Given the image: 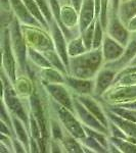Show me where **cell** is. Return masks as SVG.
Wrapping results in <instances>:
<instances>
[{"mask_svg": "<svg viewBox=\"0 0 136 153\" xmlns=\"http://www.w3.org/2000/svg\"><path fill=\"white\" fill-rule=\"evenodd\" d=\"M0 5H1L2 9H5V10H11L10 0H1Z\"/></svg>", "mask_w": 136, "mask_h": 153, "instance_id": "obj_41", "label": "cell"}, {"mask_svg": "<svg viewBox=\"0 0 136 153\" xmlns=\"http://www.w3.org/2000/svg\"><path fill=\"white\" fill-rule=\"evenodd\" d=\"M72 94H73V93H72ZM73 97H74V110H75V113L77 114L79 120L82 122V124L84 126H87V127H90V128H92V129L97 130V131H99V132H102V133H105V134H108L110 136V131H108V128H105V126L101 124L99 120L78 100V98L74 94H73Z\"/></svg>", "mask_w": 136, "mask_h": 153, "instance_id": "obj_10", "label": "cell"}, {"mask_svg": "<svg viewBox=\"0 0 136 153\" xmlns=\"http://www.w3.org/2000/svg\"><path fill=\"white\" fill-rule=\"evenodd\" d=\"M118 14L120 16L121 21L125 25H127L133 16H136V0H125L121 1L119 6Z\"/></svg>", "mask_w": 136, "mask_h": 153, "instance_id": "obj_22", "label": "cell"}, {"mask_svg": "<svg viewBox=\"0 0 136 153\" xmlns=\"http://www.w3.org/2000/svg\"><path fill=\"white\" fill-rule=\"evenodd\" d=\"M28 60L31 65H33L34 66L38 68H50L51 63L49 62V60L47 59L43 52L36 50V49L29 47L28 46Z\"/></svg>", "mask_w": 136, "mask_h": 153, "instance_id": "obj_23", "label": "cell"}, {"mask_svg": "<svg viewBox=\"0 0 136 153\" xmlns=\"http://www.w3.org/2000/svg\"><path fill=\"white\" fill-rule=\"evenodd\" d=\"M50 27V34L52 37V40L54 43V48H55L56 52L59 54V56L64 60L65 65L67 66L70 74V56L68 54V40H67L65 34H64L63 30L58 26V24L55 21L49 25Z\"/></svg>", "mask_w": 136, "mask_h": 153, "instance_id": "obj_9", "label": "cell"}, {"mask_svg": "<svg viewBox=\"0 0 136 153\" xmlns=\"http://www.w3.org/2000/svg\"><path fill=\"white\" fill-rule=\"evenodd\" d=\"M86 51L88 50L80 35L68 42V54L70 57L81 55V54L85 53Z\"/></svg>", "mask_w": 136, "mask_h": 153, "instance_id": "obj_27", "label": "cell"}, {"mask_svg": "<svg viewBox=\"0 0 136 153\" xmlns=\"http://www.w3.org/2000/svg\"><path fill=\"white\" fill-rule=\"evenodd\" d=\"M95 0H83L82 6L79 11V31L82 33L96 21Z\"/></svg>", "mask_w": 136, "mask_h": 153, "instance_id": "obj_17", "label": "cell"}, {"mask_svg": "<svg viewBox=\"0 0 136 153\" xmlns=\"http://www.w3.org/2000/svg\"><path fill=\"white\" fill-rule=\"evenodd\" d=\"M102 104L119 105L136 100V85L112 86L98 99Z\"/></svg>", "mask_w": 136, "mask_h": 153, "instance_id": "obj_6", "label": "cell"}, {"mask_svg": "<svg viewBox=\"0 0 136 153\" xmlns=\"http://www.w3.org/2000/svg\"><path fill=\"white\" fill-rule=\"evenodd\" d=\"M126 26H127L128 30H129L131 33H134V32H136V16H133V18L128 22Z\"/></svg>", "mask_w": 136, "mask_h": 153, "instance_id": "obj_38", "label": "cell"}, {"mask_svg": "<svg viewBox=\"0 0 136 153\" xmlns=\"http://www.w3.org/2000/svg\"><path fill=\"white\" fill-rule=\"evenodd\" d=\"M13 86L16 93L23 99H25V98L29 99V97L33 94V92L36 89L35 80H33L28 75H19L18 79H16V82L14 83Z\"/></svg>", "mask_w": 136, "mask_h": 153, "instance_id": "obj_20", "label": "cell"}, {"mask_svg": "<svg viewBox=\"0 0 136 153\" xmlns=\"http://www.w3.org/2000/svg\"><path fill=\"white\" fill-rule=\"evenodd\" d=\"M0 133L1 134H5L10 137H14V132L10 127H8L4 122H0Z\"/></svg>", "mask_w": 136, "mask_h": 153, "instance_id": "obj_36", "label": "cell"}, {"mask_svg": "<svg viewBox=\"0 0 136 153\" xmlns=\"http://www.w3.org/2000/svg\"><path fill=\"white\" fill-rule=\"evenodd\" d=\"M122 0H111V6H110V10L118 12L119 10V6L121 4Z\"/></svg>", "mask_w": 136, "mask_h": 153, "instance_id": "obj_39", "label": "cell"}, {"mask_svg": "<svg viewBox=\"0 0 136 153\" xmlns=\"http://www.w3.org/2000/svg\"><path fill=\"white\" fill-rule=\"evenodd\" d=\"M82 3H83V0H70V4L78 12L80 11V8H81V6H82Z\"/></svg>", "mask_w": 136, "mask_h": 153, "instance_id": "obj_40", "label": "cell"}, {"mask_svg": "<svg viewBox=\"0 0 136 153\" xmlns=\"http://www.w3.org/2000/svg\"><path fill=\"white\" fill-rule=\"evenodd\" d=\"M108 141L113 143L116 147L120 150V152L124 153H136V144L133 142H130L128 140L121 139V138L108 136Z\"/></svg>", "mask_w": 136, "mask_h": 153, "instance_id": "obj_30", "label": "cell"}, {"mask_svg": "<svg viewBox=\"0 0 136 153\" xmlns=\"http://www.w3.org/2000/svg\"><path fill=\"white\" fill-rule=\"evenodd\" d=\"M136 65V56L134 57V59H133V60L130 62V65Z\"/></svg>", "mask_w": 136, "mask_h": 153, "instance_id": "obj_44", "label": "cell"}, {"mask_svg": "<svg viewBox=\"0 0 136 153\" xmlns=\"http://www.w3.org/2000/svg\"><path fill=\"white\" fill-rule=\"evenodd\" d=\"M116 76H117V71L103 65L94 78V94L93 96L99 99L113 86Z\"/></svg>", "mask_w": 136, "mask_h": 153, "instance_id": "obj_11", "label": "cell"}, {"mask_svg": "<svg viewBox=\"0 0 136 153\" xmlns=\"http://www.w3.org/2000/svg\"><path fill=\"white\" fill-rule=\"evenodd\" d=\"M96 22V21H95ZM95 22H93L85 31L80 33V36L85 44L87 50H91L93 45V37H94V30H95Z\"/></svg>", "mask_w": 136, "mask_h": 153, "instance_id": "obj_33", "label": "cell"}, {"mask_svg": "<svg viewBox=\"0 0 136 153\" xmlns=\"http://www.w3.org/2000/svg\"><path fill=\"white\" fill-rule=\"evenodd\" d=\"M49 103H50L51 111L56 115L59 123L67 132L70 133L71 135H73L79 140H82L87 136L85 130H84L82 122L79 120L75 112L68 109L65 106L61 105L51 97H49Z\"/></svg>", "mask_w": 136, "mask_h": 153, "instance_id": "obj_3", "label": "cell"}, {"mask_svg": "<svg viewBox=\"0 0 136 153\" xmlns=\"http://www.w3.org/2000/svg\"><path fill=\"white\" fill-rule=\"evenodd\" d=\"M30 112V111H29ZM29 133H30V137L35 139L36 141L39 140L42 137V133L40 126H39L38 122L35 118L33 114L30 112V124H29Z\"/></svg>", "mask_w": 136, "mask_h": 153, "instance_id": "obj_34", "label": "cell"}, {"mask_svg": "<svg viewBox=\"0 0 136 153\" xmlns=\"http://www.w3.org/2000/svg\"><path fill=\"white\" fill-rule=\"evenodd\" d=\"M12 117V124H13V131H14V136L25 145V147L27 148L28 152H30V140L31 137L29 135V130L26 127V125L19 120V117L11 115Z\"/></svg>", "mask_w": 136, "mask_h": 153, "instance_id": "obj_21", "label": "cell"}, {"mask_svg": "<svg viewBox=\"0 0 136 153\" xmlns=\"http://www.w3.org/2000/svg\"><path fill=\"white\" fill-rule=\"evenodd\" d=\"M136 56V32L134 33H131V37L128 41L127 45L125 46V52L123 54V56L120 59L113 62H108L105 63V66L110 68L112 70L116 71L118 73L119 71L123 70L127 65H130L131 61L134 59Z\"/></svg>", "mask_w": 136, "mask_h": 153, "instance_id": "obj_15", "label": "cell"}, {"mask_svg": "<svg viewBox=\"0 0 136 153\" xmlns=\"http://www.w3.org/2000/svg\"><path fill=\"white\" fill-rule=\"evenodd\" d=\"M119 106H122V107H126V108H130V109L136 110V100L131 101V102H127V103H123V104H119Z\"/></svg>", "mask_w": 136, "mask_h": 153, "instance_id": "obj_42", "label": "cell"}, {"mask_svg": "<svg viewBox=\"0 0 136 153\" xmlns=\"http://www.w3.org/2000/svg\"><path fill=\"white\" fill-rule=\"evenodd\" d=\"M43 53H44V55L47 57L49 62L51 63V65H52L54 68L61 71L65 76L69 75V71H68V68H67L65 62H64V60L61 59V56H59V54L56 52L55 49L45 51V52H43Z\"/></svg>", "mask_w": 136, "mask_h": 153, "instance_id": "obj_28", "label": "cell"}, {"mask_svg": "<svg viewBox=\"0 0 136 153\" xmlns=\"http://www.w3.org/2000/svg\"><path fill=\"white\" fill-rule=\"evenodd\" d=\"M105 29H103L99 19H97L95 22V30H94V37H93L92 49L101 48L103 43V39H105Z\"/></svg>", "mask_w": 136, "mask_h": 153, "instance_id": "obj_32", "label": "cell"}, {"mask_svg": "<svg viewBox=\"0 0 136 153\" xmlns=\"http://www.w3.org/2000/svg\"><path fill=\"white\" fill-rule=\"evenodd\" d=\"M22 31L29 47L36 49L40 52L55 49L51 34L47 30L40 27L22 25Z\"/></svg>", "mask_w": 136, "mask_h": 153, "instance_id": "obj_5", "label": "cell"}, {"mask_svg": "<svg viewBox=\"0 0 136 153\" xmlns=\"http://www.w3.org/2000/svg\"><path fill=\"white\" fill-rule=\"evenodd\" d=\"M101 50H102L105 63L113 62V61L118 60L123 56L125 52V46H123L117 40H115L108 34L105 33Z\"/></svg>", "mask_w": 136, "mask_h": 153, "instance_id": "obj_14", "label": "cell"}, {"mask_svg": "<svg viewBox=\"0 0 136 153\" xmlns=\"http://www.w3.org/2000/svg\"><path fill=\"white\" fill-rule=\"evenodd\" d=\"M23 1H24V3L26 4L27 8L29 9V11L31 12L34 16V18L42 25V27L45 30H47V31H50V27H49L48 22L46 21L45 16L42 13L40 7L38 6L36 0H23Z\"/></svg>", "mask_w": 136, "mask_h": 153, "instance_id": "obj_25", "label": "cell"}, {"mask_svg": "<svg viewBox=\"0 0 136 153\" xmlns=\"http://www.w3.org/2000/svg\"><path fill=\"white\" fill-rule=\"evenodd\" d=\"M105 65L101 48L91 49L81 55L70 57L69 75L82 79H94Z\"/></svg>", "mask_w": 136, "mask_h": 153, "instance_id": "obj_1", "label": "cell"}, {"mask_svg": "<svg viewBox=\"0 0 136 153\" xmlns=\"http://www.w3.org/2000/svg\"><path fill=\"white\" fill-rule=\"evenodd\" d=\"M36 2H37V4H38V6L40 7L42 13L45 16L46 21L50 25L54 21V19H53V14H52V11H51L50 4H49L48 0H36Z\"/></svg>", "mask_w": 136, "mask_h": 153, "instance_id": "obj_35", "label": "cell"}, {"mask_svg": "<svg viewBox=\"0 0 136 153\" xmlns=\"http://www.w3.org/2000/svg\"><path fill=\"white\" fill-rule=\"evenodd\" d=\"M8 28L10 30L11 45L18 59L19 75L29 76L30 65L28 60V44L25 40L23 31H22V24L18 19L14 18Z\"/></svg>", "mask_w": 136, "mask_h": 153, "instance_id": "obj_2", "label": "cell"}, {"mask_svg": "<svg viewBox=\"0 0 136 153\" xmlns=\"http://www.w3.org/2000/svg\"><path fill=\"white\" fill-rule=\"evenodd\" d=\"M30 152H34V153L40 152L38 142L35 139H33V138H31V140H30Z\"/></svg>", "mask_w": 136, "mask_h": 153, "instance_id": "obj_37", "label": "cell"}, {"mask_svg": "<svg viewBox=\"0 0 136 153\" xmlns=\"http://www.w3.org/2000/svg\"><path fill=\"white\" fill-rule=\"evenodd\" d=\"M61 4H67V3H70V0H61Z\"/></svg>", "mask_w": 136, "mask_h": 153, "instance_id": "obj_45", "label": "cell"}, {"mask_svg": "<svg viewBox=\"0 0 136 153\" xmlns=\"http://www.w3.org/2000/svg\"><path fill=\"white\" fill-rule=\"evenodd\" d=\"M105 33L117 40L123 46L127 45L131 37V32L128 30L127 26L121 21L118 12L112 10H110V14H108V22Z\"/></svg>", "mask_w": 136, "mask_h": 153, "instance_id": "obj_8", "label": "cell"}, {"mask_svg": "<svg viewBox=\"0 0 136 153\" xmlns=\"http://www.w3.org/2000/svg\"><path fill=\"white\" fill-rule=\"evenodd\" d=\"M1 53H2V70L5 71L11 83L14 85L19 75V63L11 45L10 30L8 27L2 28L1 37Z\"/></svg>", "mask_w": 136, "mask_h": 153, "instance_id": "obj_4", "label": "cell"}, {"mask_svg": "<svg viewBox=\"0 0 136 153\" xmlns=\"http://www.w3.org/2000/svg\"><path fill=\"white\" fill-rule=\"evenodd\" d=\"M40 82V81H39ZM42 86L45 89L46 93L49 97H51L54 101H56L61 105L65 106L68 109L74 110V97L73 94L70 92V89L66 84H48V83H42Z\"/></svg>", "mask_w": 136, "mask_h": 153, "instance_id": "obj_7", "label": "cell"}, {"mask_svg": "<svg viewBox=\"0 0 136 153\" xmlns=\"http://www.w3.org/2000/svg\"><path fill=\"white\" fill-rule=\"evenodd\" d=\"M122 1H125V0H122Z\"/></svg>", "mask_w": 136, "mask_h": 153, "instance_id": "obj_46", "label": "cell"}, {"mask_svg": "<svg viewBox=\"0 0 136 153\" xmlns=\"http://www.w3.org/2000/svg\"><path fill=\"white\" fill-rule=\"evenodd\" d=\"M75 96L78 98V100L80 101L86 108H87L89 111L99 120L101 124L108 129V123H110V120H108L103 105H101L102 103H101L97 98H95L94 96H91V95H82V96L75 95Z\"/></svg>", "mask_w": 136, "mask_h": 153, "instance_id": "obj_12", "label": "cell"}, {"mask_svg": "<svg viewBox=\"0 0 136 153\" xmlns=\"http://www.w3.org/2000/svg\"><path fill=\"white\" fill-rule=\"evenodd\" d=\"M10 5L16 18L19 19L22 25H28V26L43 28L42 25L29 11V9L27 8L26 4L24 3L23 0H10Z\"/></svg>", "mask_w": 136, "mask_h": 153, "instance_id": "obj_16", "label": "cell"}, {"mask_svg": "<svg viewBox=\"0 0 136 153\" xmlns=\"http://www.w3.org/2000/svg\"><path fill=\"white\" fill-rule=\"evenodd\" d=\"M102 105L105 108L111 110L112 112L116 113V114L121 117L122 118H124V120L136 123V110L122 107V106H119V105H111V104H102Z\"/></svg>", "mask_w": 136, "mask_h": 153, "instance_id": "obj_26", "label": "cell"}, {"mask_svg": "<svg viewBox=\"0 0 136 153\" xmlns=\"http://www.w3.org/2000/svg\"><path fill=\"white\" fill-rule=\"evenodd\" d=\"M65 84L75 95L93 96L94 94V79H82L67 75Z\"/></svg>", "mask_w": 136, "mask_h": 153, "instance_id": "obj_13", "label": "cell"}, {"mask_svg": "<svg viewBox=\"0 0 136 153\" xmlns=\"http://www.w3.org/2000/svg\"><path fill=\"white\" fill-rule=\"evenodd\" d=\"M0 152H12V150L9 148L8 146H6L5 144H3V143L0 142Z\"/></svg>", "mask_w": 136, "mask_h": 153, "instance_id": "obj_43", "label": "cell"}, {"mask_svg": "<svg viewBox=\"0 0 136 153\" xmlns=\"http://www.w3.org/2000/svg\"><path fill=\"white\" fill-rule=\"evenodd\" d=\"M64 148H65V152H70V153H82L84 152L83 149V144L79 139L76 137H74L73 135H71L70 133H68L66 131L64 139L61 141Z\"/></svg>", "mask_w": 136, "mask_h": 153, "instance_id": "obj_24", "label": "cell"}, {"mask_svg": "<svg viewBox=\"0 0 136 153\" xmlns=\"http://www.w3.org/2000/svg\"><path fill=\"white\" fill-rule=\"evenodd\" d=\"M81 143L83 144L84 152H95V153H105L108 152V149L100 144L94 138L90 136H86L82 140H80Z\"/></svg>", "mask_w": 136, "mask_h": 153, "instance_id": "obj_29", "label": "cell"}, {"mask_svg": "<svg viewBox=\"0 0 136 153\" xmlns=\"http://www.w3.org/2000/svg\"><path fill=\"white\" fill-rule=\"evenodd\" d=\"M66 130L64 129V127L61 126V124L59 123V120H58V117H50V136L51 139L53 140H58V141H63L64 136H65Z\"/></svg>", "mask_w": 136, "mask_h": 153, "instance_id": "obj_31", "label": "cell"}, {"mask_svg": "<svg viewBox=\"0 0 136 153\" xmlns=\"http://www.w3.org/2000/svg\"><path fill=\"white\" fill-rule=\"evenodd\" d=\"M37 78L42 83L48 84H65L66 83V76L61 71L54 68L53 66L50 68H38L37 71Z\"/></svg>", "mask_w": 136, "mask_h": 153, "instance_id": "obj_19", "label": "cell"}, {"mask_svg": "<svg viewBox=\"0 0 136 153\" xmlns=\"http://www.w3.org/2000/svg\"><path fill=\"white\" fill-rule=\"evenodd\" d=\"M105 109L108 120H112L113 123H115L117 126H119L121 129L124 131L125 134L128 136V141L133 142L136 144V123L124 120V118L119 117V115L112 112L111 110L107 109V108H105Z\"/></svg>", "mask_w": 136, "mask_h": 153, "instance_id": "obj_18", "label": "cell"}]
</instances>
